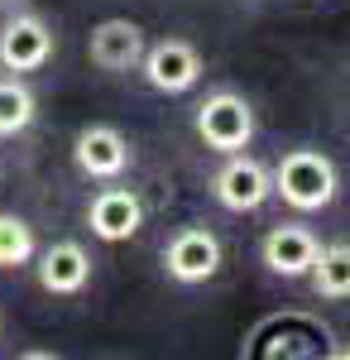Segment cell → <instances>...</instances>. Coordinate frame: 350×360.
I'll return each mask as SVG.
<instances>
[{"label": "cell", "mask_w": 350, "mask_h": 360, "mask_svg": "<svg viewBox=\"0 0 350 360\" xmlns=\"http://www.w3.org/2000/svg\"><path fill=\"white\" fill-rule=\"evenodd\" d=\"M341 193V173L322 149H288L273 164V197H283L293 212H326Z\"/></svg>", "instance_id": "1"}, {"label": "cell", "mask_w": 350, "mask_h": 360, "mask_svg": "<svg viewBox=\"0 0 350 360\" xmlns=\"http://www.w3.org/2000/svg\"><path fill=\"white\" fill-rule=\"evenodd\" d=\"M192 125H197V139L212 154H240V149H249V139H254V106L245 101L240 91L221 86V91H212L197 106V120Z\"/></svg>", "instance_id": "2"}, {"label": "cell", "mask_w": 350, "mask_h": 360, "mask_svg": "<svg viewBox=\"0 0 350 360\" xmlns=\"http://www.w3.org/2000/svg\"><path fill=\"white\" fill-rule=\"evenodd\" d=\"M212 197L226 207V212H259L264 202L273 197V168L254 154H226V164L216 168L212 178Z\"/></svg>", "instance_id": "3"}, {"label": "cell", "mask_w": 350, "mask_h": 360, "mask_svg": "<svg viewBox=\"0 0 350 360\" xmlns=\"http://www.w3.org/2000/svg\"><path fill=\"white\" fill-rule=\"evenodd\" d=\"M139 72H144V82L154 86V91H163V96H183V91H192V86L202 82L207 63H202V49L188 44V39H159V44L144 49Z\"/></svg>", "instance_id": "4"}, {"label": "cell", "mask_w": 350, "mask_h": 360, "mask_svg": "<svg viewBox=\"0 0 350 360\" xmlns=\"http://www.w3.org/2000/svg\"><path fill=\"white\" fill-rule=\"evenodd\" d=\"M72 164H77L86 178H96V183H115V178L130 173L135 149H130V139L120 135L115 125L96 120V125H82L77 130V139H72Z\"/></svg>", "instance_id": "5"}, {"label": "cell", "mask_w": 350, "mask_h": 360, "mask_svg": "<svg viewBox=\"0 0 350 360\" xmlns=\"http://www.w3.org/2000/svg\"><path fill=\"white\" fill-rule=\"evenodd\" d=\"M48 58H53V29L44 15H34V10H20V15H10L5 25H0V68L5 72H39V68H48Z\"/></svg>", "instance_id": "6"}, {"label": "cell", "mask_w": 350, "mask_h": 360, "mask_svg": "<svg viewBox=\"0 0 350 360\" xmlns=\"http://www.w3.org/2000/svg\"><path fill=\"white\" fill-rule=\"evenodd\" d=\"M221 269V240L207 226H183L163 245V274L173 283H207Z\"/></svg>", "instance_id": "7"}, {"label": "cell", "mask_w": 350, "mask_h": 360, "mask_svg": "<svg viewBox=\"0 0 350 360\" xmlns=\"http://www.w3.org/2000/svg\"><path fill=\"white\" fill-rule=\"evenodd\" d=\"M317 250H322V240H317L312 226L283 221L259 240V259H264V269L278 274V278H307L312 264H317Z\"/></svg>", "instance_id": "8"}, {"label": "cell", "mask_w": 350, "mask_h": 360, "mask_svg": "<svg viewBox=\"0 0 350 360\" xmlns=\"http://www.w3.org/2000/svg\"><path fill=\"white\" fill-rule=\"evenodd\" d=\"M39 264V288L44 293H53V298H77V293H86V283H91V255H86V245H77V240H53L48 250H39L34 255Z\"/></svg>", "instance_id": "9"}, {"label": "cell", "mask_w": 350, "mask_h": 360, "mask_svg": "<svg viewBox=\"0 0 350 360\" xmlns=\"http://www.w3.org/2000/svg\"><path fill=\"white\" fill-rule=\"evenodd\" d=\"M144 49H149V39L135 20H101L86 39V58L101 72H135L144 63Z\"/></svg>", "instance_id": "10"}, {"label": "cell", "mask_w": 350, "mask_h": 360, "mask_svg": "<svg viewBox=\"0 0 350 360\" xmlns=\"http://www.w3.org/2000/svg\"><path fill=\"white\" fill-rule=\"evenodd\" d=\"M86 226H91L96 240L120 245V240L139 236V226H144V202H139L130 188H101V193L86 202Z\"/></svg>", "instance_id": "11"}, {"label": "cell", "mask_w": 350, "mask_h": 360, "mask_svg": "<svg viewBox=\"0 0 350 360\" xmlns=\"http://www.w3.org/2000/svg\"><path fill=\"white\" fill-rule=\"evenodd\" d=\"M307 278H312L317 298H326V303L350 298V240H336V245L317 250V264H312Z\"/></svg>", "instance_id": "12"}, {"label": "cell", "mask_w": 350, "mask_h": 360, "mask_svg": "<svg viewBox=\"0 0 350 360\" xmlns=\"http://www.w3.org/2000/svg\"><path fill=\"white\" fill-rule=\"evenodd\" d=\"M34 115H39V96H34V86H29L20 72L0 77V139L25 135L29 125H34Z\"/></svg>", "instance_id": "13"}, {"label": "cell", "mask_w": 350, "mask_h": 360, "mask_svg": "<svg viewBox=\"0 0 350 360\" xmlns=\"http://www.w3.org/2000/svg\"><path fill=\"white\" fill-rule=\"evenodd\" d=\"M39 255V240H34V226L15 212H0V269H25Z\"/></svg>", "instance_id": "14"}, {"label": "cell", "mask_w": 350, "mask_h": 360, "mask_svg": "<svg viewBox=\"0 0 350 360\" xmlns=\"http://www.w3.org/2000/svg\"><path fill=\"white\" fill-rule=\"evenodd\" d=\"M336 356H341V360H350V346H341V351H336Z\"/></svg>", "instance_id": "15"}]
</instances>
